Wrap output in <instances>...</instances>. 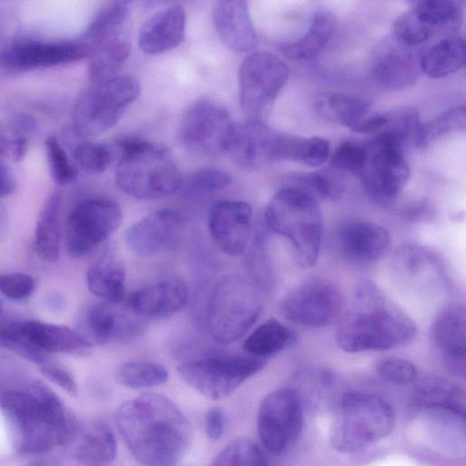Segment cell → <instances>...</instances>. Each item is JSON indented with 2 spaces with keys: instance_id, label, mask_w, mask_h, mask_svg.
<instances>
[{
  "instance_id": "obj_15",
  "label": "cell",
  "mask_w": 466,
  "mask_h": 466,
  "mask_svg": "<svg viewBox=\"0 0 466 466\" xmlns=\"http://www.w3.org/2000/svg\"><path fill=\"white\" fill-rule=\"evenodd\" d=\"M343 306L339 289L331 281L308 278L292 287L281 299L282 315L290 322L319 328L333 323Z\"/></svg>"
},
{
  "instance_id": "obj_26",
  "label": "cell",
  "mask_w": 466,
  "mask_h": 466,
  "mask_svg": "<svg viewBox=\"0 0 466 466\" xmlns=\"http://www.w3.org/2000/svg\"><path fill=\"white\" fill-rule=\"evenodd\" d=\"M212 17L218 36L228 48L238 53L256 48L258 37L246 1H216L212 6Z\"/></svg>"
},
{
  "instance_id": "obj_27",
  "label": "cell",
  "mask_w": 466,
  "mask_h": 466,
  "mask_svg": "<svg viewBox=\"0 0 466 466\" xmlns=\"http://www.w3.org/2000/svg\"><path fill=\"white\" fill-rule=\"evenodd\" d=\"M186 15L181 6L160 10L140 27L137 44L147 55H158L178 46L185 38Z\"/></svg>"
},
{
  "instance_id": "obj_10",
  "label": "cell",
  "mask_w": 466,
  "mask_h": 466,
  "mask_svg": "<svg viewBox=\"0 0 466 466\" xmlns=\"http://www.w3.org/2000/svg\"><path fill=\"white\" fill-rule=\"evenodd\" d=\"M139 93L140 84L131 75H116L92 83L78 96L74 105L73 128L76 135L89 138L108 131Z\"/></svg>"
},
{
  "instance_id": "obj_6",
  "label": "cell",
  "mask_w": 466,
  "mask_h": 466,
  "mask_svg": "<svg viewBox=\"0 0 466 466\" xmlns=\"http://www.w3.org/2000/svg\"><path fill=\"white\" fill-rule=\"evenodd\" d=\"M394 425V410L382 398L368 392H345L333 409L329 442L339 452H358L386 438Z\"/></svg>"
},
{
  "instance_id": "obj_45",
  "label": "cell",
  "mask_w": 466,
  "mask_h": 466,
  "mask_svg": "<svg viewBox=\"0 0 466 466\" xmlns=\"http://www.w3.org/2000/svg\"><path fill=\"white\" fill-rule=\"evenodd\" d=\"M45 148L54 181L61 186L74 182L78 174L76 166L69 159L57 137L48 136L45 140Z\"/></svg>"
},
{
  "instance_id": "obj_20",
  "label": "cell",
  "mask_w": 466,
  "mask_h": 466,
  "mask_svg": "<svg viewBox=\"0 0 466 466\" xmlns=\"http://www.w3.org/2000/svg\"><path fill=\"white\" fill-rule=\"evenodd\" d=\"M182 222L181 216L172 208L155 210L126 229L125 244L137 257H156L175 241Z\"/></svg>"
},
{
  "instance_id": "obj_9",
  "label": "cell",
  "mask_w": 466,
  "mask_h": 466,
  "mask_svg": "<svg viewBox=\"0 0 466 466\" xmlns=\"http://www.w3.org/2000/svg\"><path fill=\"white\" fill-rule=\"evenodd\" d=\"M405 140L383 129L363 145V162L359 176L368 196L379 206L392 205L410 177Z\"/></svg>"
},
{
  "instance_id": "obj_14",
  "label": "cell",
  "mask_w": 466,
  "mask_h": 466,
  "mask_svg": "<svg viewBox=\"0 0 466 466\" xmlns=\"http://www.w3.org/2000/svg\"><path fill=\"white\" fill-rule=\"evenodd\" d=\"M235 124L228 110L211 97L193 101L186 109L181 122V137L191 152L216 156L227 152Z\"/></svg>"
},
{
  "instance_id": "obj_54",
  "label": "cell",
  "mask_w": 466,
  "mask_h": 466,
  "mask_svg": "<svg viewBox=\"0 0 466 466\" xmlns=\"http://www.w3.org/2000/svg\"><path fill=\"white\" fill-rule=\"evenodd\" d=\"M15 184L12 168L0 159V198L10 195L15 190Z\"/></svg>"
},
{
  "instance_id": "obj_1",
  "label": "cell",
  "mask_w": 466,
  "mask_h": 466,
  "mask_svg": "<svg viewBox=\"0 0 466 466\" xmlns=\"http://www.w3.org/2000/svg\"><path fill=\"white\" fill-rule=\"evenodd\" d=\"M115 418L129 451L144 466H175L190 445L189 421L161 394L146 392L123 402Z\"/></svg>"
},
{
  "instance_id": "obj_22",
  "label": "cell",
  "mask_w": 466,
  "mask_h": 466,
  "mask_svg": "<svg viewBox=\"0 0 466 466\" xmlns=\"http://www.w3.org/2000/svg\"><path fill=\"white\" fill-rule=\"evenodd\" d=\"M335 240L339 253L352 263L377 262L390 250V235L387 228L373 222L349 220L336 229Z\"/></svg>"
},
{
  "instance_id": "obj_35",
  "label": "cell",
  "mask_w": 466,
  "mask_h": 466,
  "mask_svg": "<svg viewBox=\"0 0 466 466\" xmlns=\"http://www.w3.org/2000/svg\"><path fill=\"white\" fill-rule=\"evenodd\" d=\"M336 27V15L330 10L319 9L314 14L306 34L294 42L284 44L281 52L293 61L311 60L325 48Z\"/></svg>"
},
{
  "instance_id": "obj_49",
  "label": "cell",
  "mask_w": 466,
  "mask_h": 466,
  "mask_svg": "<svg viewBox=\"0 0 466 466\" xmlns=\"http://www.w3.org/2000/svg\"><path fill=\"white\" fill-rule=\"evenodd\" d=\"M363 162V145L352 140L343 141L330 158V167L340 173L359 174Z\"/></svg>"
},
{
  "instance_id": "obj_30",
  "label": "cell",
  "mask_w": 466,
  "mask_h": 466,
  "mask_svg": "<svg viewBox=\"0 0 466 466\" xmlns=\"http://www.w3.org/2000/svg\"><path fill=\"white\" fill-rule=\"evenodd\" d=\"M126 267L114 248H108L89 268L88 289L103 301L120 304L126 296Z\"/></svg>"
},
{
  "instance_id": "obj_32",
  "label": "cell",
  "mask_w": 466,
  "mask_h": 466,
  "mask_svg": "<svg viewBox=\"0 0 466 466\" xmlns=\"http://www.w3.org/2000/svg\"><path fill=\"white\" fill-rule=\"evenodd\" d=\"M23 331L33 345L46 352L86 356L93 346L79 332L63 325L28 320L24 321Z\"/></svg>"
},
{
  "instance_id": "obj_23",
  "label": "cell",
  "mask_w": 466,
  "mask_h": 466,
  "mask_svg": "<svg viewBox=\"0 0 466 466\" xmlns=\"http://www.w3.org/2000/svg\"><path fill=\"white\" fill-rule=\"evenodd\" d=\"M433 345L447 368L458 377H465L466 312L460 303L444 307L431 326Z\"/></svg>"
},
{
  "instance_id": "obj_42",
  "label": "cell",
  "mask_w": 466,
  "mask_h": 466,
  "mask_svg": "<svg viewBox=\"0 0 466 466\" xmlns=\"http://www.w3.org/2000/svg\"><path fill=\"white\" fill-rule=\"evenodd\" d=\"M210 466H269L267 455L253 441L238 438L229 442Z\"/></svg>"
},
{
  "instance_id": "obj_33",
  "label": "cell",
  "mask_w": 466,
  "mask_h": 466,
  "mask_svg": "<svg viewBox=\"0 0 466 466\" xmlns=\"http://www.w3.org/2000/svg\"><path fill=\"white\" fill-rule=\"evenodd\" d=\"M394 268L404 280L421 287L438 284L444 276L439 258L433 252L414 244L398 248L394 256Z\"/></svg>"
},
{
  "instance_id": "obj_52",
  "label": "cell",
  "mask_w": 466,
  "mask_h": 466,
  "mask_svg": "<svg viewBox=\"0 0 466 466\" xmlns=\"http://www.w3.org/2000/svg\"><path fill=\"white\" fill-rule=\"evenodd\" d=\"M206 432L209 439L218 440L224 431L225 415L222 410L213 407L208 410L206 415Z\"/></svg>"
},
{
  "instance_id": "obj_38",
  "label": "cell",
  "mask_w": 466,
  "mask_h": 466,
  "mask_svg": "<svg viewBox=\"0 0 466 466\" xmlns=\"http://www.w3.org/2000/svg\"><path fill=\"white\" fill-rule=\"evenodd\" d=\"M296 339L297 335L291 328L271 318L248 335L243 348L248 355L265 360L288 349Z\"/></svg>"
},
{
  "instance_id": "obj_19",
  "label": "cell",
  "mask_w": 466,
  "mask_h": 466,
  "mask_svg": "<svg viewBox=\"0 0 466 466\" xmlns=\"http://www.w3.org/2000/svg\"><path fill=\"white\" fill-rule=\"evenodd\" d=\"M420 57L416 47L400 42L392 35H389L374 49L372 76L384 88H407L416 82L421 72Z\"/></svg>"
},
{
  "instance_id": "obj_59",
  "label": "cell",
  "mask_w": 466,
  "mask_h": 466,
  "mask_svg": "<svg viewBox=\"0 0 466 466\" xmlns=\"http://www.w3.org/2000/svg\"><path fill=\"white\" fill-rule=\"evenodd\" d=\"M2 312H3V304H2V301L0 299V316L2 315Z\"/></svg>"
},
{
  "instance_id": "obj_39",
  "label": "cell",
  "mask_w": 466,
  "mask_h": 466,
  "mask_svg": "<svg viewBox=\"0 0 466 466\" xmlns=\"http://www.w3.org/2000/svg\"><path fill=\"white\" fill-rule=\"evenodd\" d=\"M318 114L326 120L353 130L370 115V106L362 99L339 93H320L315 100Z\"/></svg>"
},
{
  "instance_id": "obj_7",
  "label": "cell",
  "mask_w": 466,
  "mask_h": 466,
  "mask_svg": "<svg viewBox=\"0 0 466 466\" xmlns=\"http://www.w3.org/2000/svg\"><path fill=\"white\" fill-rule=\"evenodd\" d=\"M78 39L87 52L91 83L116 76L132 46V15L128 4L124 1L107 4Z\"/></svg>"
},
{
  "instance_id": "obj_36",
  "label": "cell",
  "mask_w": 466,
  "mask_h": 466,
  "mask_svg": "<svg viewBox=\"0 0 466 466\" xmlns=\"http://www.w3.org/2000/svg\"><path fill=\"white\" fill-rule=\"evenodd\" d=\"M63 196L55 190L47 197L39 212L35 233V247L46 261L56 262L60 254V213Z\"/></svg>"
},
{
  "instance_id": "obj_41",
  "label": "cell",
  "mask_w": 466,
  "mask_h": 466,
  "mask_svg": "<svg viewBox=\"0 0 466 466\" xmlns=\"http://www.w3.org/2000/svg\"><path fill=\"white\" fill-rule=\"evenodd\" d=\"M114 376L118 384L130 389H143L165 383L168 372L159 363L134 360L120 364Z\"/></svg>"
},
{
  "instance_id": "obj_46",
  "label": "cell",
  "mask_w": 466,
  "mask_h": 466,
  "mask_svg": "<svg viewBox=\"0 0 466 466\" xmlns=\"http://www.w3.org/2000/svg\"><path fill=\"white\" fill-rule=\"evenodd\" d=\"M73 158L76 166L86 172L99 174L111 164L112 153L109 147L102 143L84 141L73 149Z\"/></svg>"
},
{
  "instance_id": "obj_44",
  "label": "cell",
  "mask_w": 466,
  "mask_h": 466,
  "mask_svg": "<svg viewBox=\"0 0 466 466\" xmlns=\"http://www.w3.org/2000/svg\"><path fill=\"white\" fill-rule=\"evenodd\" d=\"M23 325L24 321L0 318V347L13 350L39 365L49 356L47 352L38 349L26 339Z\"/></svg>"
},
{
  "instance_id": "obj_29",
  "label": "cell",
  "mask_w": 466,
  "mask_h": 466,
  "mask_svg": "<svg viewBox=\"0 0 466 466\" xmlns=\"http://www.w3.org/2000/svg\"><path fill=\"white\" fill-rule=\"evenodd\" d=\"M270 134L271 129L264 122L246 120L244 123L235 124L227 153L241 168L258 167L269 161Z\"/></svg>"
},
{
  "instance_id": "obj_12",
  "label": "cell",
  "mask_w": 466,
  "mask_h": 466,
  "mask_svg": "<svg viewBox=\"0 0 466 466\" xmlns=\"http://www.w3.org/2000/svg\"><path fill=\"white\" fill-rule=\"evenodd\" d=\"M286 63L268 52H252L238 69L239 102L247 120L264 122L289 78Z\"/></svg>"
},
{
  "instance_id": "obj_56",
  "label": "cell",
  "mask_w": 466,
  "mask_h": 466,
  "mask_svg": "<svg viewBox=\"0 0 466 466\" xmlns=\"http://www.w3.org/2000/svg\"><path fill=\"white\" fill-rule=\"evenodd\" d=\"M15 134L9 127V130L4 129L0 127V157H10L11 147Z\"/></svg>"
},
{
  "instance_id": "obj_51",
  "label": "cell",
  "mask_w": 466,
  "mask_h": 466,
  "mask_svg": "<svg viewBox=\"0 0 466 466\" xmlns=\"http://www.w3.org/2000/svg\"><path fill=\"white\" fill-rule=\"evenodd\" d=\"M39 366L40 370L53 382L72 396L77 394V387L71 372L61 363L48 357Z\"/></svg>"
},
{
  "instance_id": "obj_3",
  "label": "cell",
  "mask_w": 466,
  "mask_h": 466,
  "mask_svg": "<svg viewBox=\"0 0 466 466\" xmlns=\"http://www.w3.org/2000/svg\"><path fill=\"white\" fill-rule=\"evenodd\" d=\"M0 406L15 448L22 453H42L70 442L78 424L62 400L41 380L27 391H7Z\"/></svg>"
},
{
  "instance_id": "obj_24",
  "label": "cell",
  "mask_w": 466,
  "mask_h": 466,
  "mask_svg": "<svg viewBox=\"0 0 466 466\" xmlns=\"http://www.w3.org/2000/svg\"><path fill=\"white\" fill-rule=\"evenodd\" d=\"M119 304L100 302L89 306L84 315L81 335L92 345L127 340L141 331L139 316L131 309H119Z\"/></svg>"
},
{
  "instance_id": "obj_48",
  "label": "cell",
  "mask_w": 466,
  "mask_h": 466,
  "mask_svg": "<svg viewBox=\"0 0 466 466\" xmlns=\"http://www.w3.org/2000/svg\"><path fill=\"white\" fill-rule=\"evenodd\" d=\"M376 370L384 380L405 385L417 378V368L409 360L400 357H388L380 360L376 365Z\"/></svg>"
},
{
  "instance_id": "obj_8",
  "label": "cell",
  "mask_w": 466,
  "mask_h": 466,
  "mask_svg": "<svg viewBox=\"0 0 466 466\" xmlns=\"http://www.w3.org/2000/svg\"><path fill=\"white\" fill-rule=\"evenodd\" d=\"M261 311L258 286L239 275H228L214 286L209 298V334L218 342H234L255 324Z\"/></svg>"
},
{
  "instance_id": "obj_31",
  "label": "cell",
  "mask_w": 466,
  "mask_h": 466,
  "mask_svg": "<svg viewBox=\"0 0 466 466\" xmlns=\"http://www.w3.org/2000/svg\"><path fill=\"white\" fill-rule=\"evenodd\" d=\"M329 156V142L319 137H302L271 130L268 158L320 167Z\"/></svg>"
},
{
  "instance_id": "obj_16",
  "label": "cell",
  "mask_w": 466,
  "mask_h": 466,
  "mask_svg": "<svg viewBox=\"0 0 466 466\" xmlns=\"http://www.w3.org/2000/svg\"><path fill=\"white\" fill-rule=\"evenodd\" d=\"M122 218V210L113 200L92 198L79 203L66 221L67 252L74 258L87 254L118 228Z\"/></svg>"
},
{
  "instance_id": "obj_53",
  "label": "cell",
  "mask_w": 466,
  "mask_h": 466,
  "mask_svg": "<svg viewBox=\"0 0 466 466\" xmlns=\"http://www.w3.org/2000/svg\"><path fill=\"white\" fill-rule=\"evenodd\" d=\"M390 120V113H374L365 117L353 131L358 133H370L382 130Z\"/></svg>"
},
{
  "instance_id": "obj_2",
  "label": "cell",
  "mask_w": 466,
  "mask_h": 466,
  "mask_svg": "<svg viewBox=\"0 0 466 466\" xmlns=\"http://www.w3.org/2000/svg\"><path fill=\"white\" fill-rule=\"evenodd\" d=\"M415 322L370 279L353 289L352 308L340 317L336 341L346 352L382 351L410 344Z\"/></svg>"
},
{
  "instance_id": "obj_4",
  "label": "cell",
  "mask_w": 466,
  "mask_h": 466,
  "mask_svg": "<svg viewBox=\"0 0 466 466\" xmlns=\"http://www.w3.org/2000/svg\"><path fill=\"white\" fill-rule=\"evenodd\" d=\"M118 146L116 181L123 192L139 199H156L182 188V175L167 147L138 138L122 139Z\"/></svg>"
},
{
  "instance_id": "obj_47",
  "label": "cell",
  "mask_w": 466,
  "mask_h": 466,
  "mask_svg": "<svg viewBox=\"0 0 466 466\" xmlns=\"http://www.w3.org/2000/svg\"><path fill=\"white\" fill-rule=\"evenodd\" d=\"M231 182L229 173L217 167H203L190 175L183 184L186 190L194 195H204L221 190Z\"/></svg>"
},
{
  "instance_id": "obj_21",
  "label": "cell",
  "mask_w": 466,
  "mask_h": 466,
  "mask_svg": "<svg viewBox=\"0 0 466 466\" xmlns=\"http://www.w3.org/2000/svg\"><path fill=\"white\" fill-rule=\"evenodd\" d=\"M251 206L242 200L216 202L208 217V229L216 246L225 254L241 255L251 232Z\"/></svg>"
},
{
  "instance_id": "obj_5",
  "label": "cell",
  "mask_w": 466,
  "mask_h": 466,
  "mask_svg": "<svg viewBox=\"0 0 466 466\" xmlns=\"http://www.w3.org/2000/svg\"><path fill=\"white\" fill-rule=\"evenodd\" d=\"M264 220L268 228L289 241L299 268L316 264L322 240L319 201L298 188L282 186L268 202Z\"/></svg>"
},
{
  "instance_id": "obj_11",
  "label": "cell",
  "mask_w": 466,
  "mask_h": 466,
  "mask_svg": "<svg viewBox=\"0 0 466 466\" xmlns=\"http://www.w3.org/2000/svg\"><path fill=\"white\" fill-rule=\"evenodd\" d=\"M265 366L266 360L248 354H216L182 362L177 370L198 393L210 400H221Z\"/></svg>"
},
{
  "instance_id": "obj_57",
  "label": "cell",
  "mask_w": 466,
  "mask_h": 466,
  "mask_svg": "<svg viewBox=\"0 0 466 466\" xmlns=\"http://www.w3.org/2000/svg\"><path fill=\"white\" fill-rule=\"evenodd\" d=\"M6 214L4 208L0 206V238L5 234L6 230Z\"/></svg>"
},
{
  "instance_id": "obj_17",
  "label": "cell",
  "mask_w": 466,
  "mask_h": 466,
  "mask_svg": "<svg viewBox=\"0 0 466 466\" xmlns=\"http://www.w3.org/2000/svg\"><path fill=\"white\" fill-rule=\"evenodd\" d=\"M462 14V6L457 1H418L395 20L391 35L400 42L416 47L436 34L457 29Z\"/></svg>"
},
{
  "instance_id": "obj_50",
  "label": "cell",
  "mask_w": 466,
  "mask_h": 466,
  "mask_svg": "<svg viewBox=\"0 0 466 466\" xmlns=\"http://www.w3.org/2000/svg\"><path fill=\"white\" fill-rule=\"evenodd\" d=\"M34 290L35 281L27 274H0V292L9 299L16 300L26 299Z\"/></svg>"
},
{
  "instance_id": "obj_37",
  "label": "cell",
  "mask_w": 466,
  "mask_h": 466,
  "mask_svg": "<svg viewBox=\"0 0 466 466\" xmlns=\"http://www.w3.org/2000/svg\"><path fill=\"white\" fill-rule=\"evenodd\" d=\"M465 58L464 38L460 35H448L421 55V72L431 78H443L463 67Z\"/></svg>"
},
{
  "instance_id": "obj_55",
  "label": "cell",
  "mask_w": 466,
  "mask_h": 466,
  "mask_svg": "<svg viewBox=\"0 0 466 466\" xmlns=\"http://www.w3.org/2000/svg\"><path fill=\"white\" fill-rule=\"evenodd\" d=\"M428 208L429 207L425 205L410 206L404 210L403 215L406 218V219L410 221L421 220L429 217V213L431 212L428 209Z\"/></svg>"
},
{
  "instance_id": "obj_13",
  "label": "cell",
  "mask_w": 466,
  "mask_h": 466,
  "mask_svg": "<svg viewBox=\"0 0 466 466\" xmlns=\"http://www.w3.org/2000/svg\"><path fill=\"white\" fill-rule=\"evenodd\" d=\"M303 401L298 391L279 389L268 394L258 411V432L264 448L279 456L298 441L303 427Z\"/></svg>"
},
{
  "instance_id": "obj_58",
  "label": "cell",
  "mask_w": 466,
  "mask_h": 466,
  "mask_svg": "<svg viewBox=\"0 0 466 466\" xmlns=\"http://www.w3.org/2000/svg\"><path fill=\"white\" fill-rule=\"evenodd\" d=\"M29 466H47V465H46L44 463H34V464H31Z\"/></svg>"
},
{
  "instance_id": "obj_43",
  "label": "cell",
  "mask_w": 466,
  "mask_h": 466,
  "mask_svg": "<svg viewBox=\"0 0 466 466\" xmlns=\"http://www.w3.org/2000/svg\"><path fill=\"white\" fill-rule=\"evenodd\" d=\"M466 126V110L457 106L437 116L427 123L420 124L414 144L424 147L447 134L463 130Z\"/></svg>"
},
{
  "instance_id": "obj_25",
  "label": "cell",
  "mask_w": 466,
  "mask_h": 466,
  "mask_svg": "<svg viewBox=\"0 0 466 466\" xmlns=\"http://www.w3.org/2000/svg\"><path fill=\"white\" fill-rule=\"evenodd\" d=\"M187 288L177 277H166L136 290L129 298V309L139 317L165 318L187 303Z\"/></svg>"
},
{
  "instance_id": "obj_28",
  "label": "cell",
  "mask_w": 466,
  "mask_h": 466,
  "mask_svg": "<svg viewBox=\"0 0 466 466\" xmlns=\"http://www.w3.org/2000/svg\"><path fill=\"white\" fill-rule=\"evenodd\" d=\"M411 401L420 410L439 411L458 419L465 418L464 390L451 380L427 376L415 384Z\"/></svg>"
},
{
  "instance_id": "obj_18",
  "label": "cell",
  "mask_w": 466,
  "mask_h": 466,
  "mask_svg": "<svg viewBox=\"0 0 466 466\" xmlns=\"http://www.w3.org/2000/svg\"><path fill=\"white\" fill-rule=\"evenodd\" d=\"M85 57H87V52L78 38L59 42L20 40L0 44V67L8 70L49 67Z\"/></svg>"
},
{
  "instance_id": "obj_34",
  "label": "cell",
  "mask_w": 466,
  "mask_h": 466,
  "mask_svg": "<svg viewBox=\"0 0 466 466\" xmlns=\"http://www.w3.org/2000/svg\"><path fill=\"white\" fill-rule=\"evenodd\" d=\"M76 437V458L87 466H106L116 458L117 442L111 427L101 420H92L78 427Z\"/></svg>"
},
{
  "instance_id": "obj_40",
  "label": "cell",
  "mask_w": 466,
  "mask_h": 466,
  "mask_svg": "<svg viewBox=\"0 0 466 466\" xmlns=\"http://www.w3.org/2000/svg\"><path fill=\"white\" fill-rule=\"evenodd\" d=\"M282 186L298 188L317 201L337 200L346 188L342 173L330 167L312 172L292 173L284 179Z\"/></svg>"
}]
</instances>
